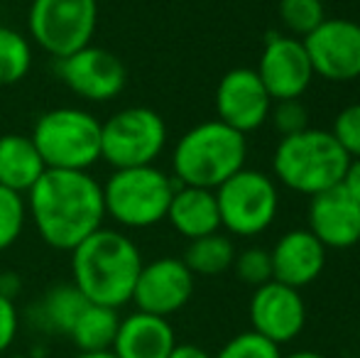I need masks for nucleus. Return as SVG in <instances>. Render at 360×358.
Here are the masks:
<instances>
[{
    "label": "nucleus",
    "mask_w": 360,
    "mask_h": 358,
    "mask_svg": "<svg viewBox=\"0 0 360 358\" xmlns=\"http://www.w3.org/2000/svg\"><path fill=\"white\" fill-rule=\"evenodd\" d=\"M25 204L39 238L67 253L105 221L103 186L86 170H44Z\"/></svg>",
    "instance_id": "1"
},
{
    "label": "nucleus",
    "mask_w": 360,
    "mask_h": 358,
    "mask_svg": "<svg viewBox=\"0 0 360 358\" xmlns=\"http://www.w3.org/2000/svg\"><path fill=\"white\" fill-rule=\"evenodd\" d=\"M69 253L72 282L89 302L120 309L133 300L135 282L145 260L130 236L101 226Z\"/></svg>",
    "instance_id": "2"
},
{
    "label": "nucleus",
    "mask_w": 360,
    "mask_h": 358,
    "mask_svg": "<svg viewBox=\"0 0 360 358\" xmlns=\"http://www.w3.org/2000/svg\"><path fill=\"white\" fill-rule=\"evenodd\" d=\"M248 140L221 120H204L186 130L174 145V179L186 186L218 189L228 177L245 167Z\"/></svg>",
    "instance_id": "3"
},
{
    "label": "nucleus",
    "mask_w": 360,
    "mask_h": 358,
    "mask_svg": "<svg viewBox=\"0 0 360 358\" xmlns=\"http://www.w3.org/2000/svg\"><path fill=\"white\" fill-rule=\"evenodd\" d=\"M351 158L328 130L307 128L280 140L272 158L275 177L299 194H321L343 181Z\"/></svg>",
    "instance_id": "4"
},
{
    "label": "nucleus",
    "mask_w": 360,
    "mask_h": 358,
    "mask_svg": "<svg viewBox=\"0 0 360 358\" xmlns=\"http://www.w3.org/2000/svg\"><path fill=\"white\" fill-rule=\"evenodd\" d=\"M174 177L155 165L113 170L103 181L105 219L115 221L120 229H150L167 219L172 194L176 189Z\"/></svg>",
    "instance_id": "5"
},
{
    "label": "nucleus",
    "mask_w": 360,
    "mask_h": 358,
    "mask_svg": "<svg viewBox=\"0 0 360 358\" xmlns=\"http://www.w3.org/2000/svg\"><path fill=\"white\" fill-rule=\"evenodd\" d=\"M47 170H86L101 160V120L76 106L44 110L30 133Z\"/></svg>",
    "instance_id": "6"
},
{
    "label": "nucleus",
    "mask_w": 360,
    "mask_h": 358,
    "mask_svg": "<svg viewBox=\"0 0 360 358\" xmlns=\"http://www.w3.org/2000/svg\"><path fill=\"white\" fill-rule=\"evenodd\" d=\"M167 148V123L147 106H128L101 123V160L113 170L155 165Z\"/></svg>",
    "instance_id": "7"
},
{
    "label": "nucleus",
    "mask_w": 360,
    "mask_h": 358,
    "mask_svg": "<svg viewBox=\"0 0 360 358\" xmlns=\"http://www.w3.org/2000/svg\"><path fill=\"white\" fill-rule=\"evenodd\" d=\"M98 27V0H32L27 10V37L52 59L74 54L94 42Z\"/></svg>",
    "instance_id": "8"
},
{
    "label": "nucleus",
    "mask_w": 360,
    "mask_h": 358,
    "mask_svg": "<svg viewBox=\"0 0 360 358\" xmlns=\"http://www.w3.org/2000/svg\"><path fill=\"white\" fill-rule=\"evenodd\" d=\"M216 191L221 226L228 234L250 238L272 226L280 209L275 181L257 170H238Z\"/></svg>",
    "instance_id": "9"
},
{
    "label": "nucleus",
    "mask_w": 360,
    "mask_h": 358,
    "mask_svg": "<svg viewBox=\"0 0 360 358\" xmlns=\"http://www.w3.org/2000/svg\"><path fill=\"white\" fill-rule=\"evenodd\" d=\"M54 72L74 96L91 103L118 98L128 84V69L118 54L96 44H86L69 57L54 59Z\"/></svg>",
    "instance_id": "10"
},
{
    "label": "nucleus",
    "mask_w": 360,
    "mask_h": 358,
    "mask_svg": "<svg viewBox=\"0 0 360 358\" xmlns=\"http://www.w3.org/2000/svg\"><path fill=\"white\" fill-rule=\"evenodd\" d=\"M314 74L326 82H353L360 77V23L326 18L302 39Z\"/></svg>",
    "instance_id": "11"
},
{
    "label": "nucleus",
    "mask_w": 360,
    "mask_h": 358,
    "mask_svg": "<svg viewBox=\"0 0 360 358\" xmlns=\"http://www.w3.org/2000/svg\"><path fill=\"white\" fill-rule=\"evenodd\" d=\"M194 295V275L181 258H157L145 263L133 290V300L138 312L155 317H172L189 305Z\"/></svg>",
    "instance_id": "12"
},
{
    "label": "nucleus",
    "mask_w": 360,
    "mask_h": 358,
    "mask_svg": "<svg viewBox=\"0 0 360 358\" xmlns=\"http://www.w3.org/2000/svg\"><path fill=\"white\" fill-rule=\"evenodd\" d=\"M255 72L272 101L302 98V94L311 87L314 79V69L304 42L297 37H287V34L267 37Z\"/></svg>",
    "instance_id": "13"
},
{
    "label": "nucleus",
    "mask_w": 360,
    "mask_h": 358,
    "mask_svg": "<svg viewBox=\"0 0 360 358\" xmlns=\"http://www.w3.org/2000/svg\"><path fill=\"white\" fill-rule=\"evenodd\" d=\"M248 312H250L252 331L277 346L294 341L307 324V305L299 290L277 280L255 287Z\"/></svg>",
    "instance_id": "14"
},
{
    "label": "nucleus",
    "mask_w": 360,
    "mask_h": 358,
    "mask_svg": "<svg viewBox=\"0 0 360 358\" xmlns=\"http://www.w3.org/2000/svg\"><path fill=\"white\" fill-rule=\"evenodd\" d=\"M272 98L262 87L255 69H231L218 82L216 113L218 120L238 133H252L270 118Z\"/></svg>",
    "instance_id": "15"
},
{
    "label": "nucleus",
    "mask_w": 360,
    "mask_h": 358,
    "mask_svg": "<svg viewBox=\"0 0 360 358\" xmlns=\"http://www.w3.org/2000/svg\"><path fill=\"white\" fill-rule=\"evenodd\" d=\"M309 231L323 248L343 250L360 243V206L341 184L311 196Z\"/></svg>",
    "instance_id": "16"
},
{
    "label": "nucleus",
    "mask_w": 360,
    "mask_h": 358,
    "mask_svg": "<svg viewBox=\"0 0 360 358\" xmlns=\"http://www.w3.org/2000/svg\"><path fill=\"white\" fill-rule=\"evenodd\" d=\"M272 280L294 290L307 287L326 268V248L309 229H294L282 236L270 250Z\"/></svg>",
    "instance_id": "17"
},
{
    "label": "nucleus",
    "mask_w": 360,
    "mask_h": 358,
    "mask_svg": "<svg viewBox=\"0 0 360 358\" xmlns=\"http://www.w3.org/2000/svg\"><path fill=\"white\" fill-rule=\"evenodd\" d=\"M176 346V336L169 319L133 312L123 317L113 341V354L118 358H167Z\"/></svg>",
    "instance_id": "18"
},
{
    "label": "nucleus",
    "mask_w": 360,
    "mask_h": 358,
    "mask_svg": "<svg viewBox=\"0 0 360 358\" xmlns=\"http://www.w3.org/2000/svg\"><path fill=\"white\" fill-rule=\"evenodd\" d=\"M165 221H169L172 229L189 241L216 234L221 229L216 191L201 189V186L176 184Z\"/></svg>",
    "instance_id": "19"
},
{
    "label": "nucleus",
    "mask_w": 360,
    "mask_h": 358,
    "mask_svg": "<svg viewBox=\"0 0 360 358\" xmlns=\"http://www.w3.org/2000/svg\"><path fill=\"white\" fill-rule=\"evenodd\" d=\"M44 162L32 138L22 133L0 135V186L18 194H27L42 177Z\"/></svg>",
    "instance_id": "20"
},
{
    "label": "nucleus",
    "mask_w": 360,
    "mask_h": 358,
    "mask_svg": "<svg viewBox=\"0 0 360 358\" xmlns=\"http://www.w3.org/2000/svg\"><path fill=\"white\" fill-rule=\"evenodd\" d=\"M86 305H89V300L81 295V290L74 282L54 285L52 290L44 292V297L32 309L34 324L39 329L49 331V334L69 336V331H72V326L76 324V319H79Z\"/></svg>",
    "instance_id": "21"
},
{
    "label": "nucleus",
    "mask_w": 360,
    "mask_h": 358,
    "mask_svg": "<svg viewBox=\"0 0 360 358\" xmlns=\"http://www.w3.org/2000/svg\"><path fill=\"white\" fill-rule=\"evenodd\" d=\"M120 317L118 309L105 305H89L79 314L76 324L69 331V339L79 349V354H89V351H110L113 349L115 334H118Z\"/></svg>",
    "instance_id": "22"
},
{
    "label": "nucleus",
    "mask_w": 360,
    "mask_h": 358,
    "mask_svg": "<svg viewBox=\"0 0 360 358\" xmlns=\"http://www.w3.org/2000/svg\"><path fill=\"white\" fill-rule=\"evenodd\" d=\"M184 265L191 270V275H204L214 277L233 268V260H236V248H233L231 238L223 234H209L201 236V238L189 241L184 250Z\"/></svg>",
    "instance_id": "23"
},
{
    "label": "nucleus",
    "mask_w": 360,
    "mask_h": 358,
    "mask_svg": "<svg viewBox=\"0 0 360 358\" xmlns=\"http://www.w3.org/2000/svg\"><path fill=\"white\" fill-rule=\"evenodd\" d=\"M32 42L15 27L0 25V87H15L32 69Z\"/></svg>",
    "instance_id": "24"
},
{
    "label": "nucleus",
    "mask_w": 360,
    "mask_h": 358,
    "mask_svg": "<svg viewBox=\"0 0 360 358\" xmlns=\"http://www.w3.org/2000/svg\"><path fill=\"white\" fill-rule=\"evenodd\" d=\"M27 224V204L25 194L0 186V253L18 243Z\"/></svg>",
    "instance_id": "25"
},
{
    "label": "nucleus",
    "mask_w": 360,
    "mask_h": 358,
    "mask_svg": "<svg viewBox=\"0 0 360 358\" xmlns=\"http://www.w3.org/2000/svg\"><path fill=\"white\" fill-rule=\"evenodd\" d=\"M280 20L299 37L311 34L326 20L321 0H280Z\"/></svg>",
    "instance_id": "26"
},
{
    "label": "nucleus",
    "mask_w": 360,
    "mask_h": 358,
    "mask_svg": "<svg viewBox=\"0 0 360 358\" xmlns=\"http://www.w3.org/2000/svg\"><path fill=\"white\" fill-rule=\"evenodd\" d=\"M214 358H282L280 346L270 339L255 334V331H243L233 336Z\"/></svg>",
    "instance_id": "27"
},
{
    "label": "nucleus",
    "mask_w": 360,
    "mask_h": 358,
    "mask_svg": "<svg viewBox=\"0 0 360 358\" xmlns=\"http://www.w3.org/2000/svg\"><path fill=\"white\" fill-rule=\"evenodd\" d=\"M233 268L240 282L252 287H260L272 280V258L265 248H245L243 253H236Z\"/></svg>",
    "instance_id": "28"
},
{
    "label": "nucleus",
    "mask_w": 360,
    "mask_h": 358,
    "mask_svg": "<svg viewBox=\"0 0 360 358\" xmlns=\"http://www.w3.org/2000/svg\"><path fill=\"white\" fill-rule=\"evenodd\" d=\"M270 118L275 123V130L287 138V135H297L309 128V110L299 98L277 101L275 108H270Z\"/></svg>",
    "instance_id": "29"
},
{
    "label": "nucleus",
    "mask_w": 360,
    "mask_h": 358,
    "mask_svg": "<svg viewBox=\"0 0 360 358\" xmlns=\"http://www.w3.org/2000/svg\"><path fill=\"white\" fill-rule=\"evenodd\" d=\"M333 138L351 160H360V103L346 106L333 120Z\"/></svg>",
    "instance_id": "30"
},
{
    "label": "nucleus",
    "mask_w": 360,
    "mask_h": 358,
    "mask_svg": "<svg viewBox=\"0 0 360 358\" xmlns=\"http://www.w3.org/2000/svg\"><path fill=\"white\" fill-rule=\"evenodd\" d=\"M20 331V312L15 300L0 295V356L15 344V336Z\"/></svg>",
    "instance_id": "31"
},
{
    "label": "nucleus",
    "mask_w": 360,
    "mask_h": 358,
    "mask_svg": "<svg viewBox=\"0 0 360 358\" xmlns=\"http://www.w3.org/2000/svg\"><path fill=\"white\" fill-rule=\"evenodd\" d=\"M341 186L348 191V196H351V199L360 206V160H351L346 174H343Z\"/></svg>",
    "instance_id": "32"
},
{
    "label": "nucleus",
    "mask_w": 360,
    "mask_h": 358,
    "mask_svg": "<svg viewBox=\"0 0 360 358\" xmlns=\"http://www.w3.org/2000/svg\"><path fill=\"white\" fill-rule=\"evenodd\" d=\"M22 292V277L13 270H3L0 272V295L15 300V297Z\"/></svg>",
    "instance_id": "33"
},
{
    "label": "nucleus",
    "mask_w": 360,
    "mask_h": 358,
    "mask_svg": "<svg viewBox=\"0 0 360 358\" xmlns=\"http://www.w3.org/2000/svg\"><path fill=\"white\" fill-rule=\"evenodd\" d=\"M167 358H214L209 351H204L201 346H194V344H176L172 349V354Z\"/></svg>",
    "instance_id": "34"
},
{
    "label": "nucleus",
    "mask_w": 360,
    "mask_h": 358,
    "mask_svg": "<svg viewBox=\"0 0 360 358\" xmlns=\"http://www.w3.org/2000/svg\"><path fill=\"white\" fill-rule=\"evenodd\" d=\"M79 358H118L113 351H89V354H79Z\"/></svg>",
    "instance_id": "35"
},
{
    "label": "nucleus",
    "mask_w": 360,
    "mask_h": 358,
    "mask_svg": "<svg viewBox=\"0 0 360 358\" xmlns=\"http://www.w3.org/2000/svg\"><path fill=\"white\" fill-rule=\"evenodd\" d=\"M287 358H326V356L316 354V351H297V354H292V356H287Z\"/></svg>",
    "instance_id": "36"
},
{
    "label": "nucleus",
    "mask_w": 360,
    "mask_h": 358,
    "mask_svg": "<svg viewBox=\"0 0 360 358\" xmlns=\"http://www.w3.org/2000/svg\"><path fill=\"white\" fill-rule=\"evenodd\" d=\"M8 358H32L30 354H13V356H8Z\"/></svg>",
    "instance_id": "37"
}]
</instances>
